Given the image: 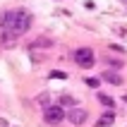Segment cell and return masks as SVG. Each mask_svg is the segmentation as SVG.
Wrapping results in <instances>:
<instances>
[{"instance_id":"ba28073f","label":"cell","mask_w":127,"mask_h":127,"mask_svg":"<svg viewBox=\"0 0 127 127\" xmlns=\"http://www.w3.org/2000/svg\"><path fill=\"white\" fill-rule=\"evenodd\" d=\"M113 120H115V115H113V113L101 115V120L96 122V127H110V125H113Z\"/></svg>"},{"instance_id":"7c38bea8","label":"cell","mask_w":127,"mask_h":127,"mask_svg":"<svg viewBox=\"0 0 127 127\" xmlns=\"http://www.w3.org/2000/svg\"><path fill=\"white\" fill-rule=\"evenodd\" d=\"M106 65H110V67H115V70H120V67H122L120 60H113V58H106Z\"/></svg>"},{"instance_id":"7a4b0ae2","label":"cell","mask_w":127,"mask_h":127,"mask_svg":"<svg viewBox=\"0 0 127 127\" xmlns=\"http://www.w3.org/2000/svg\"><path fill=\"white\" fill-rule=\"evenodd\" d=\"M74 63H77L79 67L89 70V67H94V63H96V55H94L91 48H79V50H74Z\"/></svg>"},{"instance_id":"8fae6325","label":"cell","mask_w":127,"mask_h":127,"mask_svg":"<svg viewBox=\"0 0 127 127\" xmlns=\"http://www.w3.org/2000/svg\"><path fill=\"white\" fill-rule=\"evenodd\" d=\"M48 77H50V79H67V72H60V70H53V72H48Z\"/></svg>"},{"instance_id":"52a82bcc","label":"cell","mask_w":127,"mask_h":127,"mask_svg":"<svg viewBox=\"0 0 127 127\" xmlns=\"http://www.w3.org/2000/svg\"><path fill=\"white\" fill-rule=\"evenodd\" d=\"M48 103H50V94H48V91H43V94H38V96H36V106H41L43 110L48 108Z\"/></svg>"},{"instance_id":"4fadbf2b","label":"cell","mask_w":127,"mask_h":127,"mask_svg":"<svg viewBox=\"0 0 127 127\" xmlns=\"http://www.w3.org/2000/svg\"><path fill=\"white\" fill-rule=\"evenodd\" d=\"M86 84H89V86H98V79H96V77H89V79H86Z\"/></svg>"},{"instance_id":"8992f818","label":"cell","mask_w":127,"mask_h":127,"mask_svg":"<svg viewBox=\"0 0 127 127\" xmlns=\"http://www.w3.org/2000/svg\"><path fill=\"white\" fill-rule=\"evenodd\" d=\"M101 79L108 82V84H115V86L122 84V74H118V72H113V70H106L103 74H101Z\"/></svg>"},{"instance_id":"30bf717a","label":"cell","mask_w":127,"mask_h":127,"mask_svg":"<svg viewBox=\"0 0 127 127\" xmlns=\"http://www.w3.org/2000/svg\"><path fill=\"white\" fill-rule=\"evenodd\" d=\"M98 101L103 103V106H108V108H113V106H115L113 98H110V96H106V94H98Z\"/></svg>"},{"instance_id":"277c9868","label":"cell","mask_w":127,"mask_h":127,"mask_svg":"<svg viewBox=\"0 0 127 127\" xmlns=\"http://www.w3.org/2000/svg\"><path fill=\"white\" fill-rule=\"evenodd\" d=\"M65 118H67L72 125H82V122H86V110L74 106V108H70V110H65Z\"/></svg>"},{"instance_id":"9a60e30c","label":"cell","mask_w":127,"mask_h":127,"mask_svg":"<svg viewBox=\"0 0 127 127\" xmlns=\"http://www.w3.org/2000/svg\"><path fill=\"white\" fill-rule=\"evenodd\" d=\"M120 2H122V5H125V7H127V0H120Z\"/></svg>"},{"instance_id":"9c48e42d","label":"cell","mask_w":127,"mask_h":127,"mask_svg":"<svg viewBox=\"0 0 127 127\" xmlns=\"http://www.w3.org/2000/svg\"><path fill=\"white\" fill-rule=\"evenodd\" d=\"M60 108H74V98H72V96H67V94H65V96H60Z\"/></svg>"},{"instance_id":"6da1fadb","label":"cell","mask_w":127,"mask_h":127,"mask_svg":"<svg viewBox=\"0 0 127 127\" xmlns=\"http://www.w3.org/2000/svg\"><path fill=\"white\" fill-rule=\"evenodd\" d=\"M31 14L27 10H14V12L2 14V24H0V34H2V43H12L17 41L24 31H29L31 27Z\"/></svg>"},{"instance_id":"5b68a950","label":"cell","mask_w":127,"mask_h":127,"mask_svg":"<svg viewBox=\"0 0 127 127\" xmlns=\"http://www.w3.org/2000/svg\"><path fill=\"white\" fill-rule=\"evenodd\" d=\"M53 46V38H48V36H38V38H34V41L29 43V50H38V48H50Z\"/></svg>"},{"instance_id":"3957f363","label":"cell","mask_w":127,"mask_h":127,"mask_svg":"<svg viewBox=\"0 0 127 127\" xmlns=\"http://www.w3.org/2000/svg\"><path fill=\"white\" fill-rule=\"evenodd\" d=\"M43 118H46V122H50V125H58V122L65 120V110L60 106H48L43 110Z\"/></svg>"},{"instance_id":"5bb4252c","label":"cell","mask_w":127,"mask_h":127,"mask_svg":"<svg viewBox=\"0 0 127 127\" xmlns=\"http://www.w3.org/2000/svg\"><path fill=\"white\" fill-rule=\"evenodd\" d=\"M110 48H113L115 53H125V48H120V46H115V43H110Z\"/></svg>"}]
</instances>
